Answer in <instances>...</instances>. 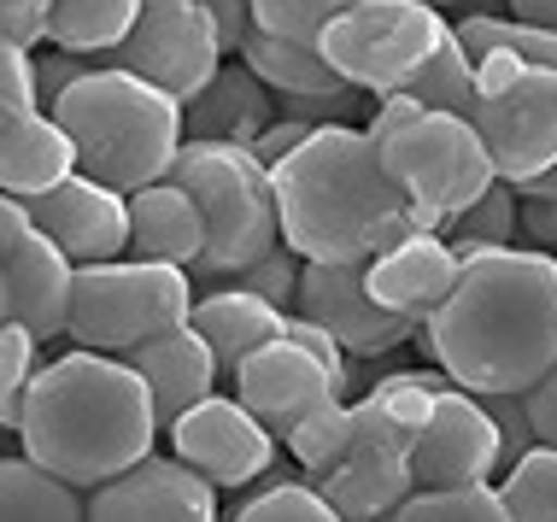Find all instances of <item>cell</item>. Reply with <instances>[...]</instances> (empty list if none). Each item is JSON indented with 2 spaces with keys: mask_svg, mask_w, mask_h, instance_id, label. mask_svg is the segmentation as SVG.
Here are the masks:
<instances>
[{
  "mask_svg": "<svg viewBox=\"0 0 557 522\" xmlns=\"http://www.w3.org/2000/svg\"><path fill=\"white\" fill-rule=\"evenodd\" d=\"M230 522H341L329 511V499L311 482H264L252 499H240V511Z\"/></svg>",
  "mask_w": 557,
  "mask_h": 522,
  "instance_id": "d590c367",
  "label": "cell"
},
{
  "mask_svg": "<svg viewBox=\"0 0 557 522\" xmlns=\"http://www.w3.org/2000/svg\"><path fill=\"white\" fill-rule=\"evenodd\" d=\"M517 188V247L557 252V165L540 176H522Z\"/></svg>",
  "mask_w": 557,
  "mask_h": 522,
  "instance_id": "74e56055",
  "label": "cell"
},
{
  "mask_svg": "<svg viewBox=\"0 0 557 522\" xmlns=\"http://www.w3.org/2000/svg\"><path fill=\"white\" fill-rule=\"evenodd\" d=\"M36 370H41V340L24 330V323H0V428H18V417H24V394H29V382H36Z\"/></svg>",
  "mask_w": 557,
  "mask_h": 522,
  "instance_id": "e575fe53",
  "label": "cell"
},
{
  "mask_svg": "<svg viewBox=\"0 0 557 522\" xmlns=\"http://www.w3.org/2000/svg\"><path fill=\"white\" fill-rule=\"evenodd\" d=\"M382 522H510V511L493 482H470V487H417Z\"/></svg>",
  "mask_w": 557,
  "mask_h": 522,
  "instance_id": "d6a6232c",
  "label": "cell"
},
{
  "mask_svg": "<svg viewBox=\"0 0 557 522\" xmlns=\"http://www.w3.org/2000/svg\"><path fill=\"white\" fill-rule=\"evenodd\" d=\"M88 65H95V59H83V53H65V48H53V41H41V48H29V77H36V107L48 112L53 100L65 95V88L77 83Z\"/></svg>",
  "mask_w": 557,
  "mask_h": 522,
  "instance_id": "ab89813d",
  "label": "cell"
},
{
  "mask_svg": "<svg viewBox=\"0 0 557 522\" xmlns=\"http://www.w3.org/2000/svg\"><path fill=\"white\" fill-rule=\"evenodd\" d=\"M83 511L88 522H223L218 487L176 452L164 458L159 446L100 482L95 494H83Z\"/></svg>",
  "mask_w": 557,
  "mask_h": 522,
  "instance_id": "4fadbf2b",
  "label": "cell"
},
{
  "mask_svg": "<svg viewBox=\"0 0 557 522\" xmlns=\"http://www.w3.org/2000/svg\"><path fill=\"white\" fill-rule=\"evenodd\" d=\"M294 311L335 335L346 358H387L411 347L417 330H423V323H405L370 300L364 264H299Z\"/></svg>",
  "mask_w": 557,
  "mask_h": 522,
  "instance_id": "7c38bea8",
  "label": "cell"
},
{
  "mask_svg": "<svg viewBox=\"0 0 557 522\" xmlns=\"http://www.w3.org/2000/svg\"><path fill=\"white\" fill-rule=\"evenodd\" d=\"M446 24H451V41L470 53V65L487 53H517V59H529V65L557 71V29L510 18L505 7H458V18H446Z\"/></svg>",
  "mask_w": 557,
  "mask_h": 522,
  "instance_id": "4316f807",
  "label": "cell"
},
{
  "mask_svg": "<svg viewBox=\"0 0 557 522\" xmlns=\"http://www.w3.org/2000/svg\"><path fill=\"white\" fill-rule=\"evenodd\" d=\"M375 159H382L387 183L405 194L411 212H423L434 229L446 217H458L463 206H475L499 176H493V159L481 147L475 124L458 112H417L394 124L382 141H375Z\"/></svg>",
  "mask_w": 557,
  "mask_h": 522,
  "instance_id": "52a82bcc",
  "label": "cell"
},
{
  "mask_svg": "<svg viewBox=\"0 0 557 522\" xmlns=\"http://www.w3.org/2000/svg\"><path fill=\"white\" fill-rule=\"evenodd\" d=\"M36 229V223H29V212H24V200H12L7 188H0V264L12 259V252L24 247V235Z\"/></svg>",
  "mask_w": 557,
  "mask_h": 522,
  "instance_id": "c3c4849f",
  "label": "cell"
},
{
  "mask_svg": "<svg viewBox=\"0 0 557 522\" xmlns=\"http://www.w3.org/2000/svg\"><path fill=\"white\" fill-rule=\"evenodd\" d=\"M451 282H458V252H451L441 229H417L405 241L382 247L375 259H364L370 300L405 323H429L451 294Z\"/></svg>",
  "mask_w": 557,
  "mask_h": 522,
  "instance_id": "ac0fdd59",
  "label": "cell"
},
{
  "mask_svg": "<svg viewBox=\"0 0 557 522\" xmlns=\"http://www.w3.org/2000/svg\"><path fill=\"white\" fill-rule=\"evenodd\" d=\"M12 435L29 464H41L77 494H95L100 482L153 452L159 417L147 382L124 358L71 347L59 358H41Z\"/></svg>",
  "mask_w": 557,
  "mask_h": 522,
  "instance_id": "3957f363",
  "label": "cell"
},
{
  "mask_svg": "<svg viewBox=\"0 0 557 522\" xmlns=\"http://www.w3.org/2000/svg\"><path fill=\"white\" fill-rule=\"evenodd\" d=\"M194 311V276L176 264H147V259H107V264H77L71 282V323L65 335L88 352L124 358L129 347L153 335L183 330Z\"/></svg>",
  "mask_w": 557,
  "mask_h": 522,
  "instance_id": "8992f818",
  "label": "cell"
},
{
  "mask_svg": "<svg viewBox=\"0 0 557 522\" xmlns=\"http://www.w3.org/2000/svg\"><path fill=\"white\" fill-rule=\"evenodd\" d=\"M446 36V12L423 7V0H352L323 24L318 53L358 95H394L441 53Z\"/></svg>",
  "mask_w": 557,
  "mask_h": 522,
  "instance_id": "ba28073f",
  "label": "cell"
},
{
  "mask_svg": "<svg viewBox=\"0 0 557 522\" xmlns=\"http://www.w3.org/2000/svg\"><path fill=\"white\" fill-rule=\"evenodd\" d=\"M24 212L71 264H107L129 252V194L95 183L83 171H71L59 188L24 200Z\"/></svg>",
  "mask_w": 557,
  "mask_h": 522,
  "instance_id": "2e32d148",
  "label": "cell"
},
{
  "mask_svg": "<svg viewBox=\"0 0 557 522\" xmlns=\"http://www.w3.org/2000/svg\"><path fill=\"white\" fill-rule=\"evenodd\" d=\"M441 387H446L441 370H394V376H382L364 399H352V446L411 458V440L423 435L429 399Z\"/></svg>",
  "mask_w": 557,
  "mask_h": 522,
  "instance_id": "603a6c76",
  "label": "cell"
},
{
  "mask_svg": "<svg viewBox=\"0 0 557 522\" xmlns=\"http://www.w3.org/2000/svg\"><path fill=\"white\" fill-rule=\"evenodd\" d=\"M411 482L417 487H470V482H499V435L481 394L441 387L429 399V423L411 440Z\"/></svg>",
  "mask_w": 557,
  "mask_h": 522,
  "instance_id": "5bb4252c",
  "label": "cell"
},
{
  "mask_svg": "<svg viewBox=\"0 0 557 522\" xmlns=\"http://www.w3.org/2000/svg\"><path fill=\"white\" fill-rule=\"evenodd\" d=\"M135 12H141V0H53L48 41L83 59H107L129 36Z\"/></svg>",
  "mask_w": 557,
  "mask_h": 522,
  "instance_id": "f1b7e54d",
  "label": "cell"
},
{
  "mask_svg": "<svg viewBox=\"0 0 557 522\" xmlns=\"http://www.w3.org/2000/svg\"><path fill=\"white\" fill-rule=\"evenodd\" d=\"M417 340L463 394H529L557 364V252H463L458 282Z\"/></svg>",
  "mask_w": 557,
  "mask_h": 522,
  "instance_id": "6da1fadb",
  "label": "cell"
},
{
  "mask_svg": "<svg viewBox=\"0 0 557 522\" xmlns=\"http://www.w3.org/2000/svg\"><path fill=\"white\" fill-rule=\"evenodd\" d=\"M276 335H288V340H299L306 352H318V358H323V370H329V376H335L341 387L352 382V358H346V352H341V340L329 335V330H318L311 318H299V311H282V330H276Z\"/></svg>",
  "mask_w": 557,
  "mask_h": 522,
  "instance_id": "7bdbcfd3",
  "label": "cell"
},
{
  "mask_svg": "<svg viewBox=\"0 0 557 522\" xmlns=\"http://www.w3.org/2000/svg\"><path fill=\"white\" fill-rule=\"evenodd\" d=\"M481 406H487L493 417V435H499V470H510L534 440V423H529V411H522V394H481Z\"/></svg>",
  "mask_w": 557,
  "mask_h": 522,
  "instance_id": "60d3db41",
  "label": "cell"
},
{
  "mask_svg": "<svg viewBox=\"0 0 557 522\" xmlns=\"http://www.w3.org/2000/svg\"><path fill=\"white\" fill-rule=\"evenodd\" d=\"M235 59L270 88V100H276L282 117H306V124H352L358 100H364L358 88H346L335 71H329V59L318 48L264 36V29H247Z\"/></svg>",
  "mask_w": 557,
  "mask_h": 522,
  "instance_id": "e0dca14e",
  "label": "cell"
},
{
  "mask_svg": "<svg viewBox=\"0 0 557 522\" xmlns=\"http://www.w3.org/2000/svg\"><path fill=\"white\" fill-rule=\"evenodd\" d=\"M124 364L147 382V399H153L159 428H171L188 406H200V399L218 394V382H223L212 347H206L188 323H183V330H171V335L141 340V347H129Z\"/></svg>",
  "mask_w": 557,
  "mask_h": 522,
  "instance_id": "d6986e66",
  "label": "cell"
},
{
  "mask_svg": "<svg viewBox=\"0 0 557 522\" xmlns=\"http://www.w3.org/2000/svg\"><path fill=\"white\" fill-rule=\"evenodd\" d=\"M171 183L194 194L206 217V247L194 259V282H235L252 259H264L282 241L270 165L252 147L235 141H183L171 165Z\"/></svg>",
  "mask_w": 557,
  "mask_h": 522,
  "instance_id": "5b68a950",
  "label": "cell"
},
{
  "mask_svg": "<svg viewBox=\"0 0 557 522\" xmlns=\"http://www.w3.org/2000/svg\"><path fill=\"white\" fill-rule=\"evenodd\" d=\"M288 458L306 470V482H318L323 470H335L352 452V399H323L318 411H306L299 423L282 435Z\"/></svg>",
  "mask_w": 557,
  "mask_h": 522,
  "instance_id": "f546056e",
  "label": "cell"
},
{
  "mask_svg": "<svg viewBox=\"0 0 557 522\" xmlns=\"http://www.w3.org/2000/svg\"><path fill=\"white\" fill-rule=\"evenodd\" d=\"M522 411H529V423H534V440L557 446V364L522 394Z\"/></svg>",
  "mask_w": 557,
  "mask_h": 522,
  "instance_id": "f6af8a7d",
  "label": "cell"
},
{
  "mask_svg": "<svg viewBox=\"0 0 557 522\" xmlns=\"http://www.w3.org/2000/svg\"><path fill=\"white\" fill-rule=\"evenodd\" d=\"M346 7H352V0H252V29L299 41V48H318L323 24Z\"/></svg>",
  "mask_w": 557,
  "mask_h": 522,
  "instance_id": "8d00e7d4",
  "label": "cell"
},
{
  "mask_svg": "<svg viewBox=\"0 0 557 522\" xmlns=\"http://www.w3.org/2000/svg\"><path fill=\"white\" fill-rule=\"evenodd\" d=\"M206 12H212V24H218V36H223V48H240V36L252 29V0H200Z\"/></svg>",
  "mask_w": 557,
  "mask_h": 522,
  "instance_id": "7dc6e473",
  "label": "cell"
},
{
  "mask_svg": "<svg viewBox=\"0 0 557 522\" xmlns=\"http://www.w3.org/2000/svg\"><path fill=\"white\" fill-rule=\"evenodd\" d=\"M223 382L235 387V399L259 417L276 440L288 435L306 411H318L323 399H346V387L323 370V358L306 352L288 335H270L264 347H252Z\"/></svg>",
  "mask_w": 557,
  "mask_h": 522,
  "instance_id": "9a60e30c",
  "label": "cell"
},
{
  "mask_svg": "<svg viewBox=\"0 0 557 522\" xmlns=\"http://www.w3.org/2000/svg\"><path fill=\"white\" fill-rule=\"evenodd\" d=\"M48 18H53V0H0V41L41 48L48 41Z\"/></svg>",
  "mask_w": 557,
  "mask_h": 522,
  "instance_id": "ee69618b",
  "label": "cell"
},
{
  "mask_svg": "<svg viewBox=\"0 0 557 522\" xmlns=\"http://www.w3.org/2000/svg\"><path fill=\"white\" fill-rule=\"evenodd\" d=\"M171 452L188 470H200L218 494H240L259 487L282 458V440L240 406L235 394H206L171 423Z\"/></svg>",
  "mask_w": 557,
  "mask_h": 522,
  "instance_id": "8fae6325",
  "label": "cell"
},
{
  "mask_svg": "<svg viewBox=\"0 0 557 522\" xmlns=\"http://www.w3.org/2000/svg\"><path fill=\"white\" fill-rule=\"evenodd\" d=\"M493 487L510 522H557V446H529L510 470H499Z\"/></svg>",
  "mask_w": 557,
  "mask_h": 522,
  "instance_id": "1f68e13d",
  "label": "cell"
},
{
  "mask_svg": "<svg viewBox=\"0 0 557 522\" xmlns=\"http://www.w3.org/2000/svg\"><path fill=\"white\" fill-rule=\"evenodd\" d=\"M107 59L164 88L171 100H194L206 88V77L230 59V48H223L212 12L200 0H141L129 36Z\"/></svg>",
  "mask_w": 557,
  "mask_h": 522,
  "instance_id": "30bf717a",
  "label": "cell"
},
{
  "mask_svg": "<svg viewBox=\"0 0 557 522\" xmlns=\"http://www.w3.org/2000/svg\"><path fill=\"white\" fill-rule=\"evenodd\" d=\"M311 487L329 499V511H335L341 522H382L387 511H399V505L417 494L405 458L364 452V446H352V452H346L335 470H323Z\"/></svg>",
  "mask_w": 557,
  "mask_h": 522,
  "instance_id": "cb8c5ba5",
  "label": "cell"
},
{
  "mask_svg": "<svg viewBox=\"0 0 557 522\" xmlns=\"http://www.w3.org/2000/svg\"><path fill=\"white\" fill-rule=\"evenodd\" d=\"M311 129H318V124H306V117H282V112H276V117H270V124L259 129V141H252V153H259L264 165H276V159H282V153H294V147L306 141Z\"/></svg>",
  "mask_w": 557,
  "mask_h": 522,
  "instance_id": "bcb514c9",
  "label": "cell"
},
{
  "mask_svg": "<svg viewBox=\"0 0 557 522\" xmlns=\"http://www.w3.org/2000/svg\"><path fill=\"white\" fill-rule=\"evenodd\" d=\"M48 112L77 147V171L124 194L171 176L183 153V100L112 59H95Z\"/></svg>",
  "mask_w": 557,
  "mask_h": 522,
  "instance_id": "277c9868",
  "label": "cell"
},
{
  "mask_svg": "<svg viewBox=\"0 0 557 522\" xmlns=\"http://www.w3.org/2000/svg\"><path fill=\"white\" fill-rule=\"evenodd\" d=\"M0 522H88L83 494L29 464L24 452L0 458Z\"/></svg>",
  "mask_w": 557,
  "mask_h": 522,
  "instance_id": "83f0119b",
  "label": "cell"
},
{
  "mask_svg": "<svg viewBox=\"0 0 557 522\" xmlns=\"http://www.w3.org/2000/svg\"><path fill=\"white\" fill-rule=\"evenodd\" d=\"M12 318V300H7V264H0V323Z\"/></svg>",
  "mask_w": 557,
  "mask_h": 522,
  "instance_id": "f907efd6",
  "label": "cell"
},
{
  "mask_svg": "<svg viewBox=\"0 0 557 522\" xmlns=\"http://www.w3.org/2000/svg\"><path fill=\"white\" fill-rule=\"evenodd\" d=\"M36 112V77H29V48L0 41V129Z\"/></svg>",
  "mask_w": 557,
  "mask_h": 522,
  "instance_id": "b9f144b4",
  "label": "cell"
},
{
  "mask_svg": "<svg viewBox=\"0 0 557 522\" xmlns=\"http://www.w3.org/2000/svg\"><path fill=\"white\" fill-rule=\"evenodd\" d=\"M71 282H77V264H71L41 229H29L24 247L7 259L12 323H24L41 347L59 340V335H65V323H71Z\"/></svg>",
  "mask_w": 557,
  "mask_h": 522,
  "instance_id": "ffe728a7",
  "label": "cell"
},
{
  "mask_svg": "<svg viewBox=\"0 0 557 522\" xmlns=\"http://www.w3.org/2000/svg\"><path fill=\"white\" fill-rule=\"evenodd\" d=\"M510 18H529L540 29H557V0H505Z\"/></svg>",
  "mask_w": 557,
  "mask_h": 522,
  "instance_id": "681fc988",
  "label": "cell"
},
{
  "mask_svg": "<svg viewBox=\"0 0 557 522\" xmlns=\"http://www.w3.org/2000/svg\"><path fill=\"white\" fill-rule=\"evenodd\" d=\"M270 117H276L270 88L252 77L240 59H223L212 77H206L200 95L183 100V141H235V147H252Z\"/></svg>",
  "mask_w": 557,
  "mask_h": 522,
  "instance_id": "44dd1931",
  "label": "cell"
},
{
  "mask_svg": "<svg viewBox=\"0 0 557 522\" xmlns=\"http://www.w3.org/2000/svg\"><path fill=\"white\" fill-rule=\"evenodd\" d=\"M188 330L212 347L218 370L230 376V370L247 358L252 347H264L270 335L282 330V311L259 300V294L235 288V282H212L206 294H194V311H188Z\"/></svg>",
  "mask_w": 557,
  "mask_h": 522,
  "instance_id": "d4e9b609",
  "label": "cell"
},
{
  "mask_svg": "<svg viewBox=\"0 0 557 522\" xmlns=\"http://www.w3.org/2000/svg\"><path fill=\"white\" fill-rule=\"evenodd\" d=\"M282 247L306 264H364L417 229H434L387 183L375 141L358 124H318L270 165Z\"/></svg>",
  "mask_w": 557,
  "mask_h": 522,
  "instance_id": "7a4b0ae2",
  "label": "cell"
},
{
  "mask_svg": "<svg viewBox=\"0 0 557 522\" xmlns=\"http://www.w3.org/2000/svg\"><path fill=\"white\" fill-rule=\"evenodd\" d=\"M200 247H206V217L188 188H176L171 176H159L147 188H129V259L194 271Z\"/></svg>",
  "mask_w": 557,
  "mask_h": 522,
  "instance_id": "7402d4cb",
  "label": "cell"
},
{
  "mask_svg": "<svg viewBox=\"0 0 557 522\" xmlns=\"http://www.w3.org/2000/svg\"><path fill=\"white\" fill-rule=\"evenodd\" d=\"M470 124L493 159L499 183H522L557 165V71L517 53L475 59Z\"/></svg>",
  "mask_w": 557,
  "mask_h": 522,
  "instance_id": "9c48e42d",
  "label": "cell"
},
{
  "mask_svg": "<svg viewBox=\"0 0 557 522\" xmlns=\"http://www.w3.org/2000/svg\"><path fill=\"white\" fill-rule=\"evenodd\" d=\"M299 252H288V247H270L264 259H252L247 271L235 276V288H247V294H259V300H270L276 311H294V288H299Z\"/></svg>",
  "mask_w": 557,
  "mask_h": 522,
  "instance_id": "f35d334b",
  "label": "cell"
},
{
  "mask_svg": "<svg viewBox=\"0 0 557 522\" xmlns=\"http://www.w3.org/2000/svg\"><path fill=\"white\" fill-rule=\"evenodd\" d=\"M441 235L451 241V252H493V247H517V188L493 183L475 206H463L458 217L441 223Z\"/></svg>",
  "mask_w": 557,
  "mask_h": 522,
  "instance_id": "4dcf8cb0",
  "label": "cell"
},
{
  "mask_svg": "<svg viewBox=\"0 0 557 522\" xmlns=\"http://www.w3.org/2000/svg\"><path fill=\"white\" fill-rule=\"evenodd\" d=\"M399 95H411L423 112H458L470 117V100H475V71H470V53L458 48V41H441V53L429 59L423 71H417L411 83L399 88Z\"/></svg>",
  "mask_w": 557,
  "mask_h": 522,
  "instance_id": "836d02e7",
  "label": "cell"
},
{
  "mask_svg": "<svg viewBox=\"0 0 557 522\" xmlns=\"http://www.w3.org/2000/svg\"><path fill=\"white\" fill-rule=\"evenodd\" d=\"M77 171V147L53 124V112H24L18 124L0 129V188L12 200H36V194L59 188Z\"/></svg>",
  "mask_w": 557,
  "mask_h": 522,
  "instance_id": "484cf974",
  "label": "cell"
}]
</instances>
